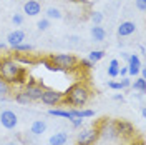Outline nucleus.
Segmentation results:
<instances>
[{"mask_svg": "<svg viewBox=\"0 0 146 145\" xmlns=\"http://www.w3.org/2000/svg\"><path fill=\"white\" fill-rule=\"evenodd\" d=\"M91 95L93 90L86 80L75 82L63 92V105H70L73 109H83L88 105Z\"/></svg>", "mask_w": 146, "mask_h": 145, "instance_id": "nucleus-1", "label": "nucleus"}, {"mask_svg": "<svg viewBox=\"0 0 146 145\" xmlns=\"http://www.w3.org/2000/svg\"><path fill=\"white\" fill-rule=\"evenodd\" d=\"M0 77L10 85H25L27 70L13 57H0Z\"/></svg>", "mask_w": 146, "mask_h": 145, "instance_id": "nucleus-2", "label": "nucleus"}, {"mask_svg": "<svg viewBox=\"0 0 146 145\" xmlns=\"http://www.w3.org/2000/svg\"><path fill=\"white\" fill-rule=\"evenodd\" d=\"M96 128H98V135H100L101 142H106L108 145H116L121 142L113 118H101L96 124Z\"/></svg>", "mask_w": 146, "mask_h": 145, "instance_id": "nucleus-3", "label": "nucleus"}, {"mask_svg": "<svg viewBox=\"0 0 146 145\" xmlns=\"http://www.w3.org/2000/svg\"><path fill=\"white\" fill-rule=\"evenodd\" d=\"M48 60L63 72H73L78 68V57H75L73 54H56V55H50Z\"/></svg>", "mask_w": 146, "mask_h": 145, "instance_id": "nucleus-4", "label": "nucleus"}, {"mask_svg": "<svg viewBox=\"0 0 146 145\" xmlns=\"http://www.w3.org/2000/svg\"><path fill=\"white\" fill-rule=\"evenodd\" d=\"M115 127H116V132L119 135V140L121 142H131L133 138L138 137L136 127L129 122V120H125V118H116L115 120Z\"/></svg>", "mask_w": 146, "mask_h": 145, "instance_id": "nucleus-5", "label": "nucleus"}, {"mask_svg": "<svg viewBox=\"0 0 146 145\" xmlns=\"http://www.w3.org/2000/svg\"><path fill=\"white\" fill-rule=\"evenodd\" d=\"M98 142H100V135L96 125L82 128L80 134H76V145H96Z\"/></svg>", "mask_w": 146, "mask_h": 145, "instance_id": "nucleus-6", "label": "nucleus"}, {"mask_svg": "<svg viewBox=\"0 0 146 145\" xmlns=\"http://www.w3.org/2000/svg\"><path fill=\"white\" fill-rule=\"evenodd\" d=\"M40 102L43 105H48V107H56V105H63V92L55 90V89H43L42 92V97H40Z\"/></svg>", "mask_w": 146, "mask_h": 145, "instance_id": "nucleus-7", "label": "nucleus"}, {"mask_svg": "<svg viewBox=\"0 0 146 145\" xmlns=\"http://www.w3.org/2000/svg\"><path fill=\"white\" fill-rule=\"evenodd\" d=\"M43 89H45V85H43L42 82H36V80H30L23 85V90L27 92V95L33 100V102H35V100H40Z\"/></svg>", "mask_w": 146, "mask_h": 145, "instance_id": "nucleus-8", "label": "nucleus"}, {"mask_svg": "<svg viewBox=\"0 0 146 145\" xmlns=\"http://www.w3.org/2000/svg\"><path fill=\"white\" fill-rule=\"evenodd\" d=\"M0 124L5 128H9V130L15 128L17 124H18V118H17V115H15V112H12V110H3V112L0 113Z\"/></svg>", "mask_w": 146, "mask_h": 145, "instance_id": "nucleus-9", "label": "nucleus"}, {"mask_svg": "<svg viewBox=\"0 0 146 145\" xmlns=\"http://www.w3.org/2000/svg\"><path fill=\"white\" fill-rule=\"evenodd\" d=\"M139 67H141V62H139V57L138 55H129L128 57V73L129 75H138L139 73Z\"/></svg>", "mask_w": 146, "mask_h": 145, "instance_id": "nucleus-10", "label": "nucleus"}, {"mask_svg": "<svg viewBox=\"0 0 146 145\" xmlns=\"http://www.w3.org/2000/svg\"><path fill=\"white\" fill-rule=\"evenodd\" d=\"M40 10H42V7H40V3H38L36 0H27L25 5H23V12H25L27 15H30V17L38 15Z\"/></svg>", "mask_w": 146, "mask_h": 145, "instance_id": "nucleus-11", "label": "nucleus"}, {"mask_svg": "<svg viewBox=\"0 0 146 145\" xmlns=\"http://www.w3.org/2000/svg\"><path fill=\"white\" fill-rule=\"evenodd\" d=\"M25 40V34L22 32V30H13V32H10L9 35H7V44L10 47L13 45H18V44H22Z\"/></svg>", "mask_w": 146, "mask_h": 145, "instance_id": "nucleus-12", "label": "nucleus"}, {"mask_svg": "<svg viewBox=\"0 0 146 145\" xmlns=\"http://www.w3.org/2000/svg\"><path fill=\"white\" fill-rule=\"evenodd\" d=\"M135 32H136V25L133 22H121L118 27L119 37H128V35H131V34H135Z\"/></svg>", "mask_w": 146, "mask_h": 145, "instance_id": "nucleus-13", "label": "nucleus"}, {"mask_svg": "<svg viewBox=\"0 0 146 145\" xmlns=\"http://www.w3.org/2000/svg\"><path fill=\"white\" fill-rule=\"evenodd\" d=\"M50 145H65L68 142V134H65V132H58V134H53V135L50 137Z\"/></svg>", "mask_w": 146, "mask_h": 145, "instance_id": "nucleus-14", "label": "nucleus"}, {"mask_svg": "<svg viewBox=\"0 0 146 145\" xmlns=\"http://www.w3.org/2000/svg\"><path fill=\"white\" fill-rule=\"evenodd\" d=\"M15 102H17V103H20V105H30L33 100L28 97L27 92L23 90V89H20L18 92H15Z\"/></svg>", "mask_w": 146, "mask_h": 145, "instance_id": "nucleus-15", "label": "nucleus"}, {"mask_svg": "<svg viewBox=\"0 0 146 145\" xmlns=\"http://www.w3.org/2000/svg\"><path fill=\"white\" fill-rule=\"evenodd\" d=\"M91 37H93L95 42H103L105 37H106V32H105V28L103 27L95 25V27H91Z\"/></svg>", "mask_w": 146, "mask_h": 145, "instance_id": "nucleus-16", "label": "nucleus"}, {"mask_svg": "<svg viewBox=\"0 0 146 145\" xmlns=\"http://www.w3.org/2000/svg\"><path fill=\"white\" fill-rule=\"evenodd\" d=\"M48 115H52V117H62V118H68V120H72L75 118L72 115V112L70 110H62V109H52L48 110Z\"/></svg>", "mask_w": 146, "mask_h": 145, "instance_id": "nucleus-17", "label": "nucleus"}, {"mask_svg": "<svg viewBox=\"0 0 146 145\" xmlns=\"http://www.w3.org/2000/svg\"><path fill=\"white\" fill-rule=\"evenodd\" d=\"M30 130H32L33 135H42L46 130V124L43 120H35V122L32 124V128H30Z\"/></svg>", "mask_w": 146, "mask_h": 145, "instance_id": "nucleus-18", "label": "nucleus"}, {"mask_svg": "<svg viewBox=\"0 0 146 145\" xmlns=\"http://www.w3.org/2000/svg\"><path fill=\"white\" fill-rule=\"evenodd\" d=\"M12 87L13 85H10L9 82H5L2 77H0V97H7L12 93Z\"/></svg>", "mask_w": 146, "mask_h": 145, "instance_id": "nucleus-19", "label": "nucleus"}, {"mask_svg": "<svg viewBox=\"0 0 146 145\" xmlns=\"http://www.w3.org/2000/svg\"><path fill=\"white\" fill-rule=\"evenodd\" d=\"M13 52H18V54H27V52H33V47L30 45V44H18V45H13Z\"/></svg>", "mask_w": 146, "mask_h": 145, "instance_id": "nucleus-20", "label": "nucleus"}, {"mask_svg": "<svg viewBox=\"0 0 146 145\" xmlns=\"http://www.w3.org/2000/svg\"><path fill=\"white\" fill-rule=\"evenodd\" d=\"M119 72V62L118 60H111L108 65V75L110 77H118Z\"/></svg>", "mask_w": 146, "mask_h": 145, "instance_id": "nucleus-21", "label": "nucleus"}, {"mask_svg": "<svg viewBox=\"0 0 146 145\" xmlns=\"http://www.w3.org/2000/svg\"><path fill=\"white\" fill-rule=\"evenodd\" d=\"M129 87H133L135 90H139L141 93H145V92H146V79H145V77H141V79L135 80V83H131Z\"/></svg>", "mask_w": 146, "mask_h": 145, "instance_id": "nucleus-22", "label": "nucleus"}, {"mask_svg": "<svg viewBox=\"0 0 146 145\" xmlns=\"http://www.w3.org/2000/svg\"><path fill=\"white\" fill-rule=\"evenodd\" d=\"M103 57H105V52L103 50H93V52L88 54V60L93 62V64H96V62H100Z\"/></svg>", "mask_w": 146, "mask_h": 145, "instance_id": "nucleus-23", "label": "nucleus"}, {"mask_svg": "<svg viewBox=\"0 0 146 145\" xmlns=\"http://www.w3.org/2000/svg\"><path fill=\"white\" fill-rule=\"evenodd\" d=\"M46 17L48 18H55V20H60V18H62V13H60V10L58 9H53V7H52V9L46 10Z\"/></svg>", "mask_w": 146, "mask_h": 145, "instance_id": "nucleus-24", "label": "nucleus"}, {"mask_svg": "<svg viewBox=\"0 0 146 145\" xmlns=\"http://www.w3.org/2000/svg\"><path fill=\"white\" fill-rule=\"evenodd\" d=\"M90 18H91V22H93L95 25H100L101 20H103V13H101V12H93Z\"/></svg>", "mask_w": 146, "mask_h": 145, "instance_id": "nucleus-25", "label": "nucleus"}, {"mask_svg": "<svg viewBox=\"0 0 146 145\" xmlns=\"http://www.w3.org/2000/svg\"><path fill=\"white\" fill-rule=\"evenodd\" d=\"M78 67H83V68H93L95 64L90 62L88 58H82V60H78Z\"/></svg>", "mask_w": 146, "mask_h": 145, "instance_id": "nucleus-26", "label": "nucleus"}, {"mask_svg": "<svg viewBox=\"0 0 146 145\" xmlns=\"http://www.w3.org/2000/svg\"><path fill=\"white\" fill-rule=\"evenodd\" d=\"M36 27H38V30L43 32V30H46V28L50 27V20H48V18H42V20L36 23Z\"/></svg>", "mask_w": 146, "mask_h": 145, "instance_id": "nucleus-27", "label": "nucleus"}, {"mask_svg": "<svg viewBox=\"0 0 146 145\" xmlns=\"http://www.w3.org/2000/svg\"><path fill=\"white\" fill-rule=\"evenodd\" d=\"M80 113H82V118H90L95 115V112L90 109H80Z\"/></svg>", "mask_w": 146, "mask_h": 145, "instance_id": "nucleus-28", "label": "nucleus"}, {"mask_svg": "<svg viewBox=\"0 0 146 145\" xmlns=\"http://www.w3.org/2000/svg\"><path fill=\"white\" fill-rule=\"evenodd\" d=\"M12 22H13V23H15V25H20V23H22V22H23V17H22V15H20V13H15V15H13V17H12Z\"/></svg>", "mask_w": 146, "mask_h": 145, "instance_id": "nucleus-29", "label": "nucleus"}, {"mask_svg": "<svg viewBox=\"0 0 146 145\" xmlns=\"http://www.w3.org/2000/svg\"><path fill=\"white\" fill-rule=\"evenodd\" d=\"M136 9L145 12L146 10V0H136Z\"/></svg>", "mask_w": 146, "mask_h": 145, "instance_id": "nucleus-30", "label": "nucleus"}, {"mask_svg": "<svg viewBox=\"0 0 146 145\" xmlns=\"http://www.w3.org/2000/svg\"><path fill=\"white\" fill-rule=\"evenodd\" d=\"M72 124H73V127L75 128H80L83 125V118H76L75 117V118H72Z\"/></svg>", "mask_w": 146, "mask_h": 145, "instance_id": "nucleus-31", "label": "nucleus"}, {"mask_svg": "<svg viewBox=\"0 0 146 145\" xmlns=\"http://www.w3.org/2000/svg\"><path fill=\"white\" fill-rule=\"evenodd\" d=\"M108 87L113 90H121V83L119 82H108Z\"/></svg>", "mask_w": 146, "mask_h": 145, "instance_id": "nucleus-32", "label": "nucleus"}, {"mask_svg": "<svg viewBox=\"0 0 146 145\" xmlns=\"http://www.w3.org/2000/svg\"><path fill=\"white\" fill-rule=\"evenodd\" d=\"M128 145H145V140L139 138V137H136V138H133L131 142H128Z\"/></svg>", "mask_w": 146, "mask_h": 145, "instance_id": "nucleus-33", "label": "nucleus"}, {"mask_svg": "<svg viewBox=\"0 0 146 145\" xmlns=\"http://www.w3.org/2000/svg\"><path fill=\"white\" fill-rule=\"evenodd\" d=\"M119 83H121V89H128V87L131 85V82L128 80V79H121V82H119Z\"/></svg>", "mask_w": 146, "mask_h": 145, "instance_id": "nucleus-34", "label": "nucleus"}, {"mask_svg": "<svg viewBox=\"0 0 146 145\" xmlns=\"http://www.w3.org/2000/svg\"><path fill=\"white\" fill-rule=\"evenodd\" d=\"M118 75H121V77H125V75H128V68L126 67H119V72Z\"/></svg>", "mask_w": 146, "mask_h": 145, "instance_id": "nucleus-35", "label": "nucleus"}, {"mask_svg": "<svg viewBox=\"0 0 146 145\" xmlns=\"http://www.w3.org/2000/svg\"><path fill=\"white\" fill-rule=\"evenodd\" d=\"M113 99H115V100H118V102H123V100H125V99H123V95H119V93H116V95H115Z\"/></svg>", "mask_w": 146, "mask_h": 145, "instance_id": "nucleus-36", "label": "nucleus"}, {"mask_svg": "<svg viewBox=\"0 0 146 145\" xmlns=\"http://www.w3.org/2000/svg\"><path fill=\"white\" fill-rule=\"evenodd\" d=\"M72 2H75V3H82V2H85V0H72Z\"/></svg>", "mask_w": 146, "mask_h": 145, "instance_id": "nucleus-37", "label": "nucleus"}, {"mask_svg": "<svg viewBox=\"0 0 146 145\" xmlns=\"http://www.w3.org/2000/svg\"><path fill=\"white\" fill-rule=\"evenodd\" d=\"M0 50H5V44H0Z\"/></svg>", "mask_w": 146, "mask_h": 145, "instance_id": "nucleus-38", "label": "nucleus"}]
</instances>
